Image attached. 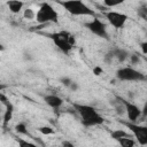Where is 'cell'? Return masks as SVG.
I'll return each instance as SVG.
<instances>
[{
    "mask_svg": "<svg viewBox=\"0 0 147 147\" xmlns=\"http://www.w3.org/2000/svg\"><path fill=\"white\" fill-rule=\"evenodd\" d=\"M61 147H75V145L70 140H63L61 144Z\"/></svg>",
    "mask_w": 147,
    "mask_h": 147,
    "instance_id": "83f0119b",
    "label": "cell"
},
{
    "mask_svg": "<svg viewBox=\"0 0 147 147\" xmlns=\"http://www.w3.org/2000/svg\"><path fill=\"white\" fill-rule=\"evenodd\" d=\"M121 123L126 129H129L130 133L133 136L134 140L140 146H146L147 145V126L140 125L138 123H131L129 121H121Z\"/></svg>",
    "mask_w": 147,
    "mask_h": 147,
    "instance_id": "8992f818",
    "label": "cell"
},
{
    "mask_svg": "<svg viewBox=\"0 0 147 147\" xmlns=\"http://www.w3.org/2000/svg\"><path fill=\"white\" fill-rule=\"evenodd\" d=\"M48 38L52 39L54 45L64 54H70V52L74 49L76 45V38L75 36L65 30H61L57 32H53L47 34Z\"/></svg>",
    "mask_w": 147,
    "mask_h": 147,
    "instance_id": "7a4b0ae2",
    "label": "cell"
},
{
    "mask_svg": "<svg viewBox=\"0 0 147 147\" xmlns=\"http://www.w3.org/2000/svg\"><path fill=\"white\" fill-rule=\"evenodd\" d=\"M40 25H46L48 23H59V13L48 2H42L38 10L36 11L34 18Z\"/></svg>",
    "mask_w": 147,
    "mask_h": 147,
    "instance_id": "277c9868",
    "label": "cell"
},
{
    "mask_svg": "<svg viewBox=\"0 0 147 147\" xmlns=\"http://www.w3.org/2000/svg\"><path fill=\"white\" fill-rule=\"evenodd\" d=\"M16 142H17L18 147H40L39 145H37V144H34L32 141H29L26 139H23V138H17Z\"/></svg>",
    "mask_w": 147,
    "mask_h": 147,
    "instance_id": "ac0fdd59",
    "label": "cell"
},
{
    "mask_svg": "<svg viewBox=\"0 0 147 147\" xmlns=\"http://www.w3.org/2000/svg\"><path fill=\"white\" fill-rule=\"evenodd\" d=\"M72 107L75 111L78 114L80 123L85 127H92V126H98L102 125L105 123V118L99 111L96 110L95 107L86 103H72Z\"/></svg>",
    "mask_w": 147,
    "mask_h": 147,
    "instance_id": "6da1fadb",
    "label": "cell"
},
{
    "mask_svg": "<svg viewBox=\"0 0 147 147\" xmlns=\"http://www.w3.org/2000/svg\"><path fill=\"white\" fill-rule=\"evenodd\" d=\"M114 60H115V55H114V51H113V48H111V49H109V51L105 54L103 61H105L106 63H109V64H110Z\"/></svg>",
    "mask_w": 147,
    "mask_h": 147,
    "instance_id": "cb8c5ba5",
    "label": "cell"
},
{
    "mask_svg": "<svg viewBox=\"0 0 147 147\" xmlns=\"http://www.w3.org/2000/svg\"><path fill=\"white\" fill-rule=\"evenodd\" d=\"M24 59H25V60H31V59H32V57H31V54L24 53Z\"/></svg>",
    "mask_w": 147,
    "mask_h": 147,
    "instance_id": "f546056e",
    "label": "cell"
},
{
    "mask_svg": "<svg viewBox=\"0 0 147 147\" xmlns=\"http://www.w3.org/2000/svg\"><path fill=\"white\" fill-rule=\"evenodd\" d=\"M2 49H3V46H2V45H0V51H2Z\"/></svg>",
    "mask_w": 147,
    "mask_h": 147,
    "instance_id": "1f68e13d",
    "label": "cell"
},
{
    "mask_svg": "<svg viewBox=\"0 0 147 147\" xmlns=\"http://www.w3.org/2000/svg\"><path fill=\"white\" fill-rule=\"evenodd\" d=\"M15 131L16 133L21 134V136H28V137H31L29 130H28V126L24 122H18L16 125H15Z\"/></svg>",
    "mask_w": 147,
    "mask_h": 147,
    "instance_id": "2e32d148",
    "label": "cell"
},
{
    "mask_svg": "<svg viewBox=\"0 0 147 147\" xmlns=\"http://www.w3.org/2000/svg\"><path fill=\"white\" fill-rule=\"evenodd\" d=\"M113 51H114L115 60H116L117 62L123 63V62L127 61L130 53H129L126 49H124V48H119V47H114V48H113Z\"/></svg>",
    "mask_w": 147,
    "mask_h": 147,
    "instance_id": "7c38bea8",
    "label": "cell"
},
{
    "mask_svg": "<svg viewBox=\"0 0 147 147\" xmlns=\"http://www.w3.org/2000/svg\"><path fill=\"white\" fill-rule=\"evenodd\" d=\"M38 131L45 136H48V134H54L55 133V130L52 127V126H48V125H45V126H40L38 127Z\"/></svg>",
    "mask_w": 147,
    "mask_h": 147,
    "instance_id": "603a6c76",
    "label": "cell"
},
{
    "mask_svg": "<svg viewBox=\"0 0 147 147\" xmlns=\"http://www.w3.org/2000/svg\"><path fill=\"white\" fill-rule=\"evenodd\" d=\"M140 47H141V49H142V54L145 55V54L147 53V41L141 42V44H140Z\"/></svg>",
    "mask_w": 147,
    "mask_h": 147,
    "instance_id": "f1b7e54d",
    "label": "cell"
},
{
    "mask_svg": "<svg viewBox=\"0 0 147 147\" xmlns=\"http://www.w3.org/2000/svg\"><path fill=\"white\" fill-rule=\"evenodd\" d=\"M132 134L129 132V131H125V130H122V129H117V130H114L110 132V137L111 139L114 140H118L121 138H125V137H131ZM133 137V136H132Z\"/></svg>",
    "mask_w": 147,
    "mask_h": 147,
    "instance_id": "5bb4252c",
    "label": "cell"
},
{
    "mask_svg": "<svg viewBox=\"0 0 147 147\" xmlns=\"http://www.w3.org/2000/svg\"><path fill=\"white\" fill-rule=\"evenodd\" d=\"M44 101L49 108L54 110H59L64 103V100L57 94H46L44 96Z\"/></svg>",
    "mask_w": 147,
    "mask_h": 147,
    "instance_id": "8fae6325",
    "label": "cell"
},
{
    "mask_svg": "<svg viewBox=\"0 0 147 147\" xmlns=\"http://www.w3.org/2000/svg\"><path fill=\"white\" fill-rule=\"evenodd\" d=\"M92 71H93V74H94L95 76H100V75L103 72V69H102L100 65H95V67H93Z\"/></svg>",
    "mask_w": 147,
    "mask_h": 147,
    "instance_id": "484cf974",
    "label": "cell"
},
{
    "mask_svg": "<svg viewBox=\"0 0 147 147\" xmlns=\"http://www.w3.org/2000/svg\"><path fill=\"white\" fill-rule=\"evenodd\" d=\"M121 3H123V0H103L102 1L103 7H106L107 9H111V7L118 6Z\"/></svg>",
    "mask_w": 147,
    "mask_h": 147,
    "instance_id": "d6986e66",
    "label": "cell"
},
{
    "mask_svg": "<svg viewBox=\"0 0 147 147\" xmlns=\"http://www.w3.org/2000/svg\"><path fill=\"white\" fill-rule=\"evenodd\" d=\"M60 6H62L69 14L72 16H92L98 17L96 13L90 8L85 2L80 0H69V1H59Z\"/></svg>",
    "mask_w": 147,
    "mask_h": 147,
    "instance_id": "3957f363",
    "label": "cell"
},
{
    "mask_svg": "<svg viewBox=\"0 0 147 147\" xmlns=\"http://www.w3.org/2000/svg\"><path fill=\"white\" fill-rule=\"evenodd\" d=\"M7 7H8L10 13L18 14L23 9V7H24V2L23 1H17V0H11V1L7 2Z\"/></svg>",
    "mask_w": 147,
    "mask_h": 147,
    "instance_id": "4fadbf2b",
    "label": "cell"
},
{
    "mask_svg": "<svg viewBox=\"0 0 147 147\" xmlns=\"http://www.w3.org/2000/svg\"><path fill=\"white\" fill-rule=\"evenodd\" d=\"M111 106L114 107V109H115V111H116L117 115H123V114H125L124 106H123L122 102H121L119 100H117L116 98H115V100L111 101Z\"/></svg>",
    "mask_w": 147,
    "mask_h": 147,
    "instance_id": "e0dca14e",
    "label": "cell"
},
{
    "mask_svg": "<svg viewBox=\"0 0 147 147\" xmlns=\"http://www.w3.org/2000/svg\"><path fill=\"white\" fill-rule=\"evenodd\" d=\"M137 14H138L139 17H141L144 21H146L147 20V5L146 3H142L140 7H138Z\"/></svg>",
    "mask_w": 147,
    "mask_h": 147,
    "instance_id": "ffe728a7",
    "label": "cell"
},
{
    "mask_svg": "<svg viewBox=\"0 0 147 147\" xmlns=\"http://www.w3.org/2000/svg\"><path fill=\"white\" fill-rule=\"evenodd\" d=\"M59 82H60L64 87H67V88H68V87L70 86V84H71L74 80H72L70 77H68V76H62V77H60Z\"/></svg>",
    "mask_w": 147,
    "mask_h": 147,
    "instance_id": "d4e9b609",
    "label": "cell"
},
{
    "mask_svg": "<svg viewBox=\"0 0 147 147\" xmlns=\"http://www.w3.org/2000/svg\"><path fill=\"white\" fill-rule=\"evenodd\" d=\"M105 18L108 21V23L114 28V29H123L126 21L129 20V16L122 11H116V10H106L102 13Z\"/></svg>",
    "mask_w": 147,
    "mask_h": 147,
    "instance_id": "9c48e42d",
    "label": "cell"
},
{
    "mask_svg": "<svg viewBox=\"0 0 147 147\" xmlns=\"http://www.w3.org/2000/svg\"><path fill=\"white\" fill-rule=\"evenodd\" d=\"M0 103L5 106V113H3V117H2V125L3 127H7L8 123L10 122L13 114H14V105L11 103V101L3 94V92L0 93Z\"/></svg>",
    "mask_w": 147,
    "mask_h": 147,
    "instance_id": "30bf717a",
    "label": "cell"
},
{
    "mask_svg": "<svg viewBox=\"0 0 147 147\" xmlns=\"http://www.w3.org/2000/svg\"><path fill=\"white\" fill-rule=\"evenodd\" d=\"M23 17H24L25 20H28V21L34 20V18H36V11H34L33 9H31V8H26V9H24V11H23Z\"/></svg>",
    "mask_w": 147,
    "mask_h": 147,
    "instance_id": "44dd1931",
    "label": "cell"
},
{
    "mask_svg": "<svg viewBox=\"0 0 147 147\" xmlns=\"http://www.w3.org/2000/svg\"><path fill=\"white\" fill-rule=\"evenodd\" d=\"M117 100H119L122 102V105L124 106V110H125V114L127 116V119L129 122L131 123H137L138 119L141 117L142 115V110L139 106H137L136 103H133L132 101L130 100H126L124 99L123 96H119V95H116L115 96Z\"/></svg>",
    "mask_w": 147,
    "mask_h": 147,
    "instance_id": "ba28073f",
    "label": "cell"
},
{
    "mask_svg": "<svg viewBox=\"0 0 147 147\" xmlns=\"http://www.w3.org/2000/svg\"><path fill=\"white\" fill-rule=\"evenodd\" d=\"M68 88H69V90H71V91H74V92H76V91H78V90H79V85H78V83H77V82H75V80H74V82L70 84V86H69Z\"/></svg>",
    "mask_w": 147,
    "mask_h": 147,
    "instance_id": "4316f807",
    "label": "cell"
},
{
    "mask_svg": "<svg viewBox=\"0 0 147 147\" xmlns=\"http://www.w3.org/2000/svg\"><path fill=\"white\" fill-rule=\"evenodd\" d=\"M115 76L121 82H145L147 79L145 74L130 65L117 69Z\"/></svg>",
    "mask_w": 147,
    "mask_h": 147,
    "instance_id": "5b68a950",
    "label": "cell"
},
{
    "mask_svg": "<svg viewBox=\"0 0 147 147\" xmlns=\"http://www.w3.org/2000/svg\"><path fill=\"white\" fill-rule=\"evenodd\" d=\"M84 26L91 33H93L94 36H96V37H99L101 39H105V40H108L109 39L107 24L103 21H101L99 17H93L92 20L85 22L84 23Z\"/></svg>",
    "mask_w": 147,
    "mask_h": 147,
    "instance_id": "52a82bcc",
    "label": "cell"
},
{
    "mask_svg": "<svg viewBox=\"0 0 147 147\" xmlns=\"http://www.w3.org/2000/svg\"><path fill=\"white\" fill-rule=\"evenodd\" d=\"M5 88H6V85H3L2 83H0V93H1V92H2Z\"/></svg>",
    "mask_w": 147,
    "mask_h": 147,
    "instance_id": "4dcf8cb0",
    "label": "cell"
},
{
    "mask_svg": "<svg viewBox=\"0 0 147 147\" xmlns=\"http://www.w3.org/2000/svg\"><path fill=\"white\" fill-rule=\"evenodd\" d=\"M121 147H136V140L134 138L131 136V137H125V138H121L118 140H116Z\"/></svg>",
    "mask_w": 147,
    "mask_h": 147,
    "instance_id": "9a60e30c",
    "label": "cell"
},
{
    "mask_svg": "<svg viewBox=\"0 0 147 147\" xmlns=\"http://www.w3.org/2000/svg\"><path fill=\"white\" fill-rule=\"evenodd\" d=\"M127 61H129V63H130L131 65H136V64H138V63L140 62V55L137 54V53H132V54L129 55ZM131 65H130V67H131Z\"/></svg>",
    "mask_w": 147,
    "mask_h": 147,
    "instance_id": "7402d4cb",
    "label": "cell"
}]
</instances>
